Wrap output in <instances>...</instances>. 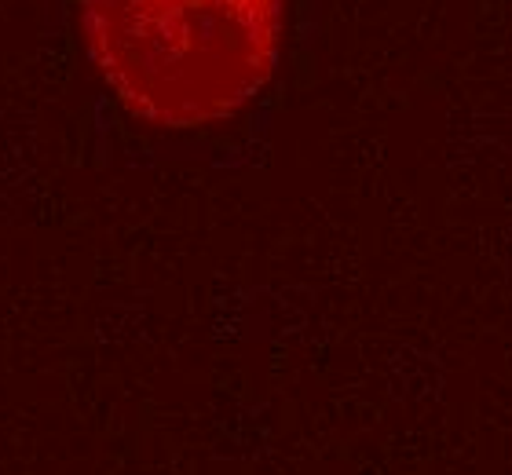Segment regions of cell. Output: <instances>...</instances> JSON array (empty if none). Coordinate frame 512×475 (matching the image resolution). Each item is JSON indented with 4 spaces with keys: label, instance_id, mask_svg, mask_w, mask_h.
Wrapping results in <instances>:
<instances>
[{
    "label": "cell",
    "instance_id": "cell-1",
    "mask_svg": "<svg viewBox=\"0 0 512 475\" xmlns=\"http://www.w3.org/2000/svg\"><path fill=\"white\" fill-rule=\"evenodd\" d=\"M81 26L88 59L128 114L202 128L271 81L282 0H85Z\"/></svg>",
    "mask_w": 512,
    "mask_h": 475
}]
</instances>
